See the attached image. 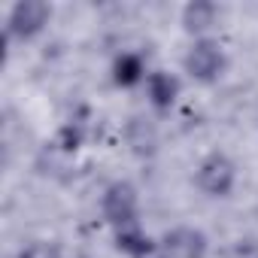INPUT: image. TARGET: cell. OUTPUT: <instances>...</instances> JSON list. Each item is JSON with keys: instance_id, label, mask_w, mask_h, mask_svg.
I'll list each match as a JSON object with an SVG mask.
<instances>
[{"instance_id": "cell-1", "label": "cell", "mask_w": 258, "mask_h": 258, "mask_svg": "<svg viewBox=\"0 0 258 258\" xmlns=\"http://www.w3.org/2000/svg\"><path fill=\"white\" fill-rule=\"evenodd\" d=\"M179 67L191 82L216 85L225 79L231 58H228V49L219 37H201V40H188V46L179 58Z\"/></svg>"}, {"instance_id": "cell-2", "label": "cell", "mask_w": 258, "mask_h": 258, "mask_svg": "<svg viewBox=\"0 0 258 258\" xmlns=\"http://www.w3.org/2000/svg\"><path fill=\"white\" fill-rule=\"evenodd\" d=\"M195 188L207 198V201H228L234 198L237 191V182H240V167L237 161L228 155V152H207L198 167H195V176H191Z\"/></svg>"}, {"instance_id": "cell-3", "label": "cell", "mask_w": 258, "mask_h": 258, "mask_svg": "<svg viewBox=\"0 0 258 258\" xmlns=\"http://www.w3.org/2000/svg\"><path fill=\"white\" fill-rule=\"evenodd\" d=\"M55 19V10L46 0H16L7 10V22H4V34L10 43H34L40 40L49 25Z\"/></svg>"}, {"instance_id": "cell-4", "label": "cell", "mask_w": 258, "mask_h": 258, "mask_svg": "<svg viewBox=\"0 0 258 258\" xmlns=\"http://www.w3.org/2000/svg\"><path fill=\"white\" fill-rule=\"evenodd\" d=\"M97 207H100V216H103V222H106L109 231L143 222L140 191H137L134 182H127V179H112V182H106L103 191H100Z\"/></svg>"}, {"instance_id": "cell-5", "label": "cell", "mask_w": 258, "mask_h": 258, "mask_svg": "<svg viewBox=\"0 0 258 258\" xmlns=\"http://www.w3.org/2000/svg\"><path fill=\"white\" fill-rule=\"evenodd\" d=\"M210 237L198 225H173L158 234V258H207Z\"/></svg>"}, {"instance_id": "cell-6", "label": "cell", "mask_w": 258, "mask_h": 258, "mask_svg": "<svg viewBox=\"0 0 258 258\" xmlns=\"http://www.w3.org/2000/svg\"><path fill=\"white\" fill-rule=\"evenodd\" d=\"M152 67H149V58L140 52V49H121L112 55L109 61V85L118 88V91H134V88H143L146 79H149Z\"/></svg>"}, {"instance_id": "cell-7", "label": "cell", "mask_w": 258, "mask_h": 258, "mask_svg": "<svg viewBox=\"0 0 258 258\" xmlns=\"http://www.w3.org/2000/svg\"><path fill=\"white\" fill-rule=\"evenodd\" d=\"M143 94H146V106L155 115H167L182 100V79H179V73H170L164 67H152V73L143 85Z\"/></svg>"}, {"instance_id": "cell-8", "label": "cell", "mask_w": 258, "mask_h": 258, "mask_svg": "<svg viewBox=\"0 0 258 258\" xmlns=\"http://www.w3.org/2000/svg\"><path fill=\"white\" fill-rule=\"evenodd\" d=\"M109 237H112V249L121 258H158V237L149 234L143 222L115 228L109 231Z\"/></svg>"}, {"instance_id": "cell-9", "label": "cell", "mask_w": 258, "mask_h": 258, "mask_svg": "<svg viewBox=\"0 0 258 258\" xmlns=\"http://www.w3.org/2000/svg\"><path fill=\"white\" fill-rule=\"evenodd\" d=\"M219 22H222V7L213 4V0H188V4L179 10V25L188 34V40L213 37Z\"/></svg>"}, {"instance_id": "cell-10", "label": "cell", "mask_w": 258, "mask_h": 258, "mask_svg": "<svg viewBox=\"0 0 258 258\" xmlns=\"http://www.w3.org/2000/svg\"><path fill=\"white\" fill-rule=\"evenodd\" d=\"M91 140V124L85 115H67L52 134V146L61 155H79Z\"/></svg>"}, {"instance_id": "cell-11", "label": "cell", "mask_w": 258, "mask_h": 258, "mask_svg": "<svg viewBox=\"0 0 258 258\" xmlns=\"http://www.w3.org/2000/svg\"><path fill=\"white\" fill-rule=\"evenodd\" d=\"M16 258H64L58 240H49V237H34L28 243H22L16 249Z\"/></svg>"}]
</instances>
